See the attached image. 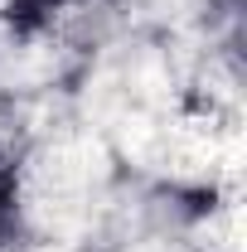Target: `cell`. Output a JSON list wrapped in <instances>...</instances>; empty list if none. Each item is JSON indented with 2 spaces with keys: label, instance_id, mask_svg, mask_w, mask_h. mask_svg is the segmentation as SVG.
I'll list each match as a JSON object with an SVG mask.
<instances>
[{
  "label": "cell",
  "instance_id": "1",
  "mask_svg": "<svg viewBox=\"0 0 247 252\" xmlns=\"http://www.w3.org/2000/svg\"><path fill=\"white\" fill-rule=\"evenodd\" d=\"M15 209H20V185H15V165L0 151V238L15 228Z\"/></svg>",
  "mask_w": 247,
  "mask_h": 252
},
{
  "label": "cell",
  "instance_id": "2",
  "mask_svg": "<svg viewBox=\"0 0 247 252\" xmlns=\"http://www.w3.org/2000/svg\"><path fill=\"white\" fill-rule=\"evenodd\" d=\"M126 5H155V0H126Z\"/></svg>",
  "mask_w": 247,
  "mask_h": 252
}]
</instances>
